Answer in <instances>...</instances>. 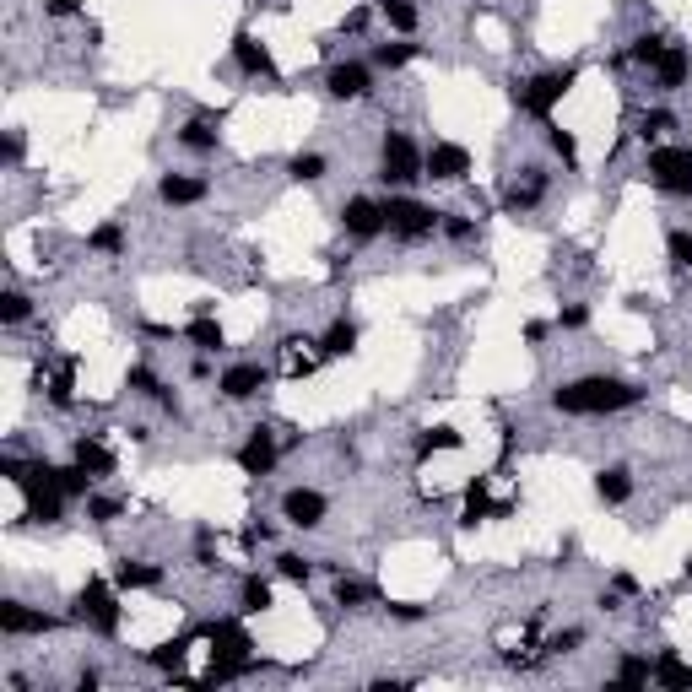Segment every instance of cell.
Masks as SVG:
<instances>
[{"mask_svg":"<svg viewBox=\"0 0 692 692\" xmlns=\"http://www.w3.org/2000/svg\"><path fill=\"white\" fill-rule=\"evenodd\" d=\"M195 644V633H179V638H163V644H152L146 649V660L157 665V671H168V676H179L184 671V649Z\"/></svg>","mask_w":692,"mask_h":692,"instance_id":"cell-34","label":"cell"},{"mask_svg":"<svg viewBox=\"0 0 692 692\" xmlns=\"http://www.w3.org/2000/svg\"><path fill=\"white\" fill-rule=\"evenodd\" d=\"M401 687H411V682H401V676H374V692H401Z\"/></svg>","mask_w":692,"mask_h":692,"instance_id":"cell-58","label":"cell"},{"mask_svg":"<svg viewBox=\"0 0 692 692\" xmlns=\"http://www.w3.org/2000/svg\"><path fill=\"white\" fill-rule=\"evenodd\" d=\"M547 146H552V157H557V163H563L568 173L579 168V136H574V130H563V125H552V119H547Z\"/></svg>","mask_w":692,"mask_h":692,"instance_id":"cell-38","label":"cell"},{"mask_svg":"<svg viewBox=\"0 0 692 692\" xmlns=\"http://www.w3.org/2000/svg\"><path fill=\"white\" fill-rule=\"evenodd\" d=\"M119 514H125V498H103V492H92V498H87V519H92V525H114Z\"/></svg>","mask_w":692,"mask_h":692,"instance_id":"cell-47","label":"cell"},{"mask_svg":"<svg viewBox=\"0 0 692 692\" xmlns=\"http://www.w3.org/2000/svg\"><path fill=\"white\" fill-rule=\"evenodd\" d=\"M638 401H644V390L617 374H584L552 390V411H563V417H611V411H628Z\"/></svg>","mask_w":692,"mask_h":692,"instance_id":"cell-1","label":"cell"},{"mask_svg":"<svg viewBox=\"0 0 692 692\" xmlns=\"http://www.w3.org/2000/svg\"><path fill=\"white\" fill-rule=\"evenodd\" d=\"M179 336H184V341H190V346H195V352H206V357H217V352H222V346H228V330H222V325H217V319H211V314H195V319H190V325H184V330H179Z\"/></svg>","mask_w":692,"mask_h":692,"instance_id":"cell-28","label":"cell"},{"mask_svg":"<svg viewBox=\"0 0 692 692\" xmlns=\"http://www.w3.org/2000/svg\"><path fill=\"white\" fill-rule=\"evenodd\" d=\"M265 384H271V368H265V363H233V368H222L217 390H222V401L244 406V401H255Z\"/></svg>","mask_w":692,"mask_h":692,"instance_id":"cell-15","label":"cell"},{"mask_svg":"<svg viewBox=\"0 0 692 692\" xmlns=\"http://www.w3.org/2000/svg\"><path fill=\"white\" fill-rule=\"evenodd\" d=\"M574 82H579V65H552V71H536V76H525V82H514L509 98H514L519 114H530V119L547 125L552 109L574 92Z\"/></svg>","mask_w":692,"mask_h":692,"instance_id":"cell-2","label":"cell"},{"mask_svg":"<svg viewBox=\"0 0 692 692\" xmlns=\"http://www.w3.org/2000/svg\"><path fill=\"white\" fill-rule=\"evenodd\" d=\"M482 519H492V476H476L471 487H465V509H460V525L476 530Z\"/></svg>","mask_w":692,"mask_h":692,"instance_id":"cell-30","label":"cell"},{"mask_svg":"<svg viewBox=\"0 0 692 692\" xmlns=\"http://www.w3.org/2000/svg\"><path fill=\"white\" fill-rule=\"evenodd\" d=\"M649 76H655V87H660V92L687 87V76H692V55H687L682 44H671V49H665V55L655 60V71H649Z\"/></svg>","mask_w":692,"mask_h":692,"instance_id":"cell-27","label":"cell"},{"mask_svg":"<svg viewBox=\"0 0 692 692\" xmlns=\"http://www.w3.org/2000/svg\"><path fill=\"white\" fill-rule=\"evenodd\" d=\"M44 11H49V17H76L82 6H76V0H44Z\"/></svg>","mask_w":692,"mask_h":692,"instance_id":"cell-55","label":"cell"},{"mask_svg":"<svg viewBox=\"0 0 692 692\" xmlns=\"http://www.w3.org/2000/svg\"><path fill=\"white\" fill-rule=\"evenodd\" d=\"M271 606H276L271 579H260V574H244V579H238V611H244V617H265Z\"/></svg>","mask_w":692,"mask_h":692,"instance_id":"cell-29","label":"cell"},{"mask_svg":"<svg viewBox=\"0 0 692 692\" xmlns=\"http://www.w3.org/2000/svg\"><path fill=\"white\" fill-rule=\"evenodd\" d=\"M665 49H671V38L665 33H638L628 49H622V55H628V65H644V71H655V60L665 55Z\"/></svg>","mask_w":692,"mask_h":692,"instance_id":"cell-35","label":"cell"},{"mask_svg":"<svg viewBox=\"0 0 692 692\" xmlns=\"http://www.w3.org/2000/svg\"><path fill=\"white\" fill-rule=\"evenodd\" d=\"M687 579H692V557H687Z\"/></svg>","mask_w":692,"mask_h":692,"instance_id":"cell-59","label":"cell"},{"mask_svg":"<svg viewBox=\"0 0 692 692\" xmlns=\"http://www.w3.org/2000/svg\"><path fill=\"white\" fill-rule=\"evenodd\" d=\"M455 449H465V433H460V428H449V422H438V428H422L417 438H411V455H417V460L455 455Z\"/></svg>","mask_w":692,"mask_h":692,"instance_id":"cell-24","label":"cell"},{"mask_svg":"<svg viewBox=\"0 0 692 692\" xmlns=\"http://www.w3.org/2000/svg\"><path fill=\"white\" fill-rule=\"evenodd\" d=\"M22 319H33V298L17 287L0 292V325H22Z\"/></svg>","mask_w":692,"mask_h":692,"instance_id":"cell-42","label":"cell"},{"mask_svg":"<svg viewBox=\"0 0 692 692\" xmlns=\"http://www.w3.org/2000/svg\"><path fill=\"white\" fill-rule=\"evenodd\" d=\"M644 173L660 195L671 201H692V146H649Z\"/></svg>","mask_w":692,"mask_h":692,"instance_id":"cell-7","label":"cell"},{"mask_svg":"<svg viewBox=\"0 0 692 692\" xmlns=\"http://www.w3.org/2000/svg\"><path fill=\"white\" fill-rule=\"evenodd\" d=\"M109 579H114L125 595H136V590H157V584H163V563H146V557H119Z\"/></svg>","mask_w":692,"mask_h":692,"instance_id":"cell-21","label":"cell"},{"mask_svg":"<svg viewBox=\"0 0 692 692\" xmlns=\"http://www.w3.org/2000/svg\"><path fill=\"white\" fill-rule=\"evenodd\" d=\"M125 390H130V395H141V401H157V395H163L168 384L157 379L146 363H130V374H125Z\"/></svg>","mask_w":692,"mask_h":692,"instance_id":"cell-41","label":"cell"},{"mask_svg":"<svg viewBox=\"0 0 692 692\" xmlns=\"http://www.w3.org/2000/svg\"><path fill=\"white\" fill-rule=\"evenodd\" d=\"M87 249H98V255H125V228H119V222H103V228H92Z\"/></svg>","mask_w":692,"mask_h":692,"instance_id":"cell-44","label":"cell"},{"mask_svg":"<svg viewBox=\"0 0 692 692\" xmlns=\"http://www.w3.org/2000/svg\"><path fill=\"white\" fill-rule=\"evenodd\" d=\"M55 482H60V492L65 498H92V482H98V476L87 471V465H76V460H65V465H55Z\"/></svg>","mask_w":692,"mask_h":692,"instance_id":"cell-36","label":"cell"},{"mask_svg":"<svg viewBox=\"0 0 692 692\" xmlns=\"http://www.w3.org/2000/svg\"><path fill=\"white\" fill-rule=\"evenodd\" d=\"M325 92L336 103H363V98H374V65L368 60H336L325 71Z\"/></svg>","mask_w":692,"mask_h":692,"instance_id":"cell-10","label":"cell"},{"mask_svg":"<svg viewBox=\"0 0 692 692\" xmlns=\"http://www.w3.org/2000/svg\"><path fill=\"white\" fill-rule=\"evenodd\" d=\"M374 6H379V17H384V28H390V33H401V38L417 33V22H422L417 0H374Z\"/></svg>","mask_w":692,"mask_h":692,"instance_id":"cell-31","label":"cell"},{"mask_svg":"<svg viewBox=\"0 0 692 692\" xmlns=\"http://www.w3.org/2000/svg\"><path fill=\"white\" fill-rule=\"evenodd\" d=\"M411 60H422V44H411V38H401V44H374V55H368L374 71H406Z\"/></svg>","mask_w":692,"mask_h":692,"instance_id":"cell-32","label":"cell"},{"mask_svg":"<svg viewBox=\"0 0 692 692\" xmlns=\"http://www.w3.org/2000/svg\"><path fill=\"white\" fill-rule=\"evenodd\" d=\"M141 336H152V341H173V325H152V319H146Z\"/></svg>","mask_w":692,"mask_h":692,"instance_id":"cell-57","label":"cell"},{"mask_svg":"<svg viewBox=\"0 0 692 692\" xmlns=\"http://www.w3.org/2000/svg\"><path fill=\"white\" fill-rule=\"evenodd\" d=\"M325 152H298V157H292V163H287V179L292 184H319V179H325Z\"/></svg>","mask_w":692,"mask_h":692,"instance_id":"cell-40","label":"cell"},{"mask_svg":"<svg viewBox=\"0 0 692 692\" xmlns=\"http://www.w3.org/2000/svg\"><path fill=\"white\" fill-rule=\"evenodd\" d=\"M649 682H655V660H644V655H622L617 660L611 687H649Z\"/></svg>","mask_w":692,"mask_h":692,"instance_id":"cell-37","label":"cell"},{"mask_svg":"<svg viewBox=\"0 0 692 692\" xmlns=\"http://www.w3.org/2000/svg\"><path fill=\"white\" fill-rule=\"evenodd\" d=\"M633 130H638V141H644V146H655L665 130H676V114L671 109H644L633 119Z\"/></svg>","mask_w":692,"mask_h":692,"instance_id":"cell-39","label":"cell"},{"mask_svg":"<svg viewBox=\"0 0 692 692\" xmlns=\"http://www.w3.org/2000/svg\"><path fill=\"white\" fill-rule=\"evenodd\" d=\"M71 460H76V465H87V471L98 476V482H103V476H114V465H119V460H114V449L103 444L98 433H76V438H71Z\"/></svg>","mask_w":692,"mask_h":692,"instance_id":"cell-22","label":"cell"},{"mask_svg":"<svg viewBox=\"0 0 692 692\" xmlns=\"http://www.w3.org/2000/svg\"><path fill=\"white\" fill-rule=\"evenodd\" d=\"M119 584L114 579H98L92 574L82 590H76V622H87L98 638H114L119 633V622H125V606H119Z\"/></svg>","mask_w":692,"mask_h":692,"instance_id":"cell-4","label":"cell"},{"mask_svg":"<svg viewBox=\"0 0 692 692\" xmlns=\"http://www.w3.org/2000/svg\"><path fill=\"white\" fill-rule=\"evenodd\" d=\"M336 606L341 611H363V606H384V595H379V584H368V579H357V574H336Z\"/></svg>","mask_w":692,"mask_h":692,"instance_id":"cell-26","label":"cell"},{"mask_svg":"<svg viewBox=\"0 0 692 692\" xmlns=\"http://www.w3.org/2000/svg\"><path fill=\"white\" fill-rule=\"evenodd\" d=\"M22 152H28V141H22L17 130H11V136H6V146H0V157H6V168H22Z\"/></svg>","mask_w":692,"mask_h":692,"instance_id":"cell-53","label":"cell"},{"mask_svg":"<svg viewBox=\"0 0 692 692\" xmlns=\"http://www.w3.org/2000/svg\"><path fill=\"white\" fill-rule=\"evenodd\" d=\"M217 119H222V114H217ZM217 119H211V114H201V119H184V125L173 130V141H179L190 157H211V152H217V146H222V130H217Z\"/></svg>","mask_w":692,"mask_h":692,"instance_id":"cell-18","label":"cell"},{"mask_svg":"<svg viewBox=\"0 0 692 692\" xmlns=\"http://www.w3.org/2000/svg\"><path fill=\"white\" fill-rule=\"evenodd\" d=\"M325 514H330V498L319 487H287L282 492V519L292 530H319Z\"/></svg>","mask_w":692,"mask_h":692,"instance_id":"cell-13","label":"cell"},{"mask_svg":"<svg viewBox=\"0 0 692 692\" xmlns=\"http://www.w3.org/2000/svg\"><path fill=\"white\" fill-rule=\"evenodd\" d=\"M379 184H390V190H411L417 179H428L422 173V146L406 136V130H384V141H379V173H374Z\"/></svg>","mask_w":692,"mask_h":692,"instance_id":"cell-6","label":"cell"},{"mask_svg":"<svg viewBox=\"0 0 692 692\" xmlns=\"http://www.w3.org/2000/svg\"><path fill=\"white\" fill-rule=\"evenodd\" d=\"M665 255H671L676 271H692V233L687 228H671V233H665Z\"/></svg>","mask_w":692,"mask_h":692,"instance_id":"cell-45","label":"cell"},{"mask_svg":"<svg viewBox=\"0 0 692 692\" xmlns=\"http://www.w3.org/2000/svg\"><path fill=\"white\" fill-rule=\"evenodd\" d=\"M17 492H22V503H28V514L22 519H38V525H60L65 519V492H60V482H55V465L49 460H33L28 465V476L17 482Z\"/></svg>","mask_w":692,"mask_h":692,"instance_id":"cell-5","label":"cell"},{"mask_svg":"<svg viewBox=\"0 0 692 692\" xmlns=\"http://www.w3.org/2000/svg\"><path fill=\"white\" fill-rule=\"evenodd\" d=\"M233 460H238V471H244V476H255V482H260V476H271L276 460H282V438H276V428L255 422V428H249V438L238 444Z\"/></svg>","mask_w":692,"mask_h":692,"instance_id":"cell-9","label":"cell"},{"mask_svg":"<svg viewBox=\"0 0 692 692\" xmlns=\"http://www.w3.org/2000/svg\"><path fill=\"white\" fill-rule=\"evenodd\" d=\"M422 173H428L433 184H460L465 173H471V146H460V141H428V146H422Z\"/></svg>","mask_w":692,"mask_h":692,"instance_id":"cell-11","label":"cell"},{"mask_svg":"<svg viewBox=\"0 0 692 692\" xmlns=\"http://www.w3.org/2000/svg\"><path fill=\"white\" fill-rule=\"evenodd\" d=\"M341 233L352 244H374L384 233V201L379 195H346L341 201Z\"/></svg>","mask_w":692,"mask_h":692,"instance_id":"cell-8","label":"cell"},{"mask_svg":"<svg viewBox=\"0 0 692 692\" xmlns=\"http://www.w3.org/2000/svg\"><path fill=\"white\" fill-rule=\"evenodd\" d=\"M438 233H444L449 244H471V238H476V222L465 217V211H444V222H438Z\"/></svg>","mask_w":692,"mask_h":692,"instance_id":"cell-46","label":"cell"},{"mask_svg":"<svg viewBox=\"0 0 692 692\" xmlns=\"http://www.w3.org/2000/svg\"><path fill=\"white\" fill-rule=\"evenodd\" d=\"M595 498H601L606 509H622V503L633 498V471L628 465H601V471H595Z\"/></svg>","mask_w":692,"mask_h":692,"instance_id":"cell-25","label":"cell"},{"mask_svg":"<svg viewBox=\"0 0 692 692\" xmlns=\"http://www.w3.org/2000/svg\"><path fill=\"white\" fill-rule=\"evenodd\" d=\"M157 201L163 206H201L206 179H195V173H163V179H157Z\"/></svg>","mask_w":692,"mask_h":692,"instance_id":"cell-23","label":"cell"},{"mask_svg":"<svg viewBox=\"0 0 692 692\" xmlns=\"http://www.w3.org/2000/svg\"><path fill=\"white\" fill-rule=\"evenodd\" d=\"M552 325H557V330H584V325H590V309H584V303H563Z\"/></svg>","mask_w":692,"mask_h":692,"instance_id":"cell-50","label":"cell"},{"mask_svg":"<svg viewBox=\"0 0 692 692\" xmlns=\"http://www.w3.org/2000/svg\"><path fill=\"white\" fill-rule=\"evenodd\" d=\"M276 579H287V584H309L314 579V563L303 552H282L276 557Z\"/></svg>","mask_w":692,"mask_h":692,"instance_id":"cell-43","label":"cell"},{"mask_svg":"<svg viewBox=\"0 0 692 692\" xmlns=\"http://www.w3.org/2000/svg\"><path fill=\"white\" fill-rule=\"evenodd\" d=\"M384 611H390L395 622H422L428 617V606H411V601H384Z\"/></svg>","mask_w":692,"mask_h":692,"instance_id":"cell-52","label":"cell"},{"mask_svg":"<svg viewBox=\"0 0 692 692\" xmlns=\"http://www.w3.org/2000/svg\"><path fill=\"white\" fill-rule=\"evenodd\" d=\"M201 638L211 644V655H228V660H255V638L244 628V611L238 617H211Z\"/></svg>","mask_w":692,"mask_h":692,"instance_id":"cell-12","label":"cell"},{"mask_svg":"<svg viewBox=\"0 0 692 692\" xmlns=\"http://www.w3.org/2000/svg\"><path fill=\"white\" fill-rule=\"evenodd\" d=\"M55 628H60V617H49V611H33L22 601H0V633L6 638H44Z\"/></svg>","mask_w":692,"mask_h":692,"instance_id":"cell-16","label":"cell"},{"mask_svg":"<svg viewBox=\"0 0 692 692\" xmlns=\"http://www.w3.org/2000/svg\"><path fill=\"white\" fill-rule=\"evenodd\" d=\"M228 55H233V65L249 76V82H276V76H282V71H276V60H271V49H265L249 28H238V33H233Z\"/></svg>","mask_w":692,"mask_h":692,"instance_id":"cell-14","label":"cell"},{"mask_svg":"<svg viewBox=\"0 0 692 692\" xmlns=\"http://www.w3.org/2000/svg\"><path fill=\"white\" fill-rule=\"evenodd\" d=\"M357 336H363V330H357V319H330L325 330H319V363H336V357H352L357 352Z\"/></svg>","mask_w":692,"mask_h":692,"instance_id":"cell-19","label":"cell"},{"mask_svg":"<svg viewBox=\"0 0 692 692\" xmlns=\"http://www.w3.org/2000/svg\"><path fill=\"white\" fill-rule=\"evenodd\" d=\"M379 17V6H352V11H346V17H341V33H368V22H374Z\"/></svg>","mask_w":692,"mask_h":692,"instance_id":"cell-49","label":"cell"},{"mask_svg":"<svg viewBox=\"0 0 692 692\" xmlns=\"http://www.w3.org/2000/svg\"><path fill=\"white\" fill-rule=\"evenodd\" d=\"M541 195H547V168H519L514 179H509V190H503V211L509 217H525V211H536L541 206Z\"/></svg>","mask_w":692,"mask_h":692,"instance_id":"cell-17","label":"cell"},{"mask_svg":"<svg viewBox=\"0 0 692 692\" xmlns=\"http://www.w3.org/2000/svg\"><path fill=\"white\" fill-rule=\"evenodd\" d=\"M103 682V671H92V665H82V676H76V692H92Z\"/></svg>","mask_w":692,"mask_h":692,"instance_id":"cell-56","label":"cell"},{"mask_svg":"<svg viewBox=\"0 0 692 692\" xmlns=\"http://www.w3.org/2000/svg\"><path fill=\"white\" fill-rule=\"evenodd\" d=\"M552 330H557V325H547V319H530V325H525V341H530V346H541V341L552 336Z\"/></svg>","mask_w":692,"mask_h":692,"instance_id":"cell-54","label":"cell"},{"mask_svg":"<svg viewBox=\"0 0 692 692\" xmlns=\"http://www.w3.org/2000/svg\"><path fill=\"white\" fill-rule=\"evenodd\" d=\"M49 368H55V374L38 379V390L49 395V406H55V411H71L76 406V368H82V363H76V357H55Z\"/></svg>","mask_w":692,"mask_h":692,"instance_id":"cell-20","label":"cell"},{"mask_svg":"<svg viewBox=\"0 0 692 692\" xmlns=\"http://www.w3.org/2000/svg\"><path fill=\"white\" fill-rule=\"evenodd\" d=\"M271 536H276V525H271V519H249V525H244V536H238V541H244V547L255 552V547H265Z\"/></svg>","mask_w":692,"mask_h":692,"instance_id":"cell-51","label":"cell"},{"mask_svg":"<svg viewBox=\"0 0 692 692\" xmlns=\"http://www.w3.org/2000/svg\"><path fill=\"white\" fill-rule=\"evenodd\" d=\"M579 644H584V628H563V633H552L547 644H541V655H574Z\"/></svg>","mask_w":692,"mask_h":692,"instance_id":"cell-48","label":"cell"},{"mask_svg":"<svg viewBox=\"0 0 692 692\" xmlns=\"http://www.w3.org/2000/svg\"><path fill=\"white\" fill-rule=\"evenodd\" d=\"M438 222H444V211H433L428 201H417V195H406V190L384 195V233H390L395 244H422V238L438 233Z\"/></svg>","mask_w":692,"mask_h":692,"instance_id":"cell-3","label":"cell"},{"mask_svg":"<svg viewBox=\"0 0 692 692\" xmlns=\"http://www.w3.org/2000/svg\"><path fill=\"white\" fill-rule=\"evenodd\" d=\"M655 682L671 687V692H687L692 687V665L676 655V649H660V655H655Z\"/></svg>","mask_w":692,"mask_h":692,"instance_id":"cell-33","label":"cell"}]
</instances>
